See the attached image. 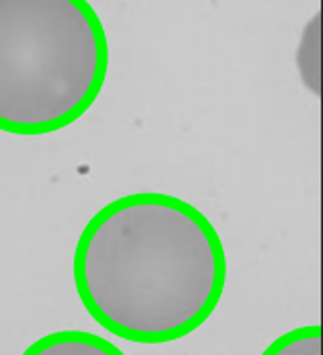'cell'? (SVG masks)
<instances>
[{"mask_svg": "<svg viewBox=\"0 0 323 355\" xmlns=\"http://www.w3.org/2000/svg\"><path fill=\"white\" fill-rule=\"evenodd\" d=\"M260 355H322V327L293 329L278 336Z\"/></svg>", "mask_w": 323, "mask_h": 355, "instance_id": "277c9868", "label": "cell"}, {"mask_svg": "<svg viewBox=\"0 0 323 355\" xmlns=\"http://www.w3.org/2000/svg\"><path fill=\"white\" fill-rule=\"evenodd\" d=\"M22 355H126L113 342L86 331H58L38 338Z\"/></svg>", "mask_w": 323, "mask_h": 355, "instance_id": "3957f363", "label": "cell"}, {"mask_svg": "<svg viewBox=\"0 0 323 355\" xmlns=\"http://www.w3.org/2000/svg\"><path fill=\"white\" fill-rule=\"evenodd\" d=\"M80 302L105 331L167 344L200 329L226 285L223 241L192 203L133 192L101 207L74 249Z\"/></svg>", "mask_w": 323, "mask_h": 355, "instance_id": "6da1fadb", "label": "cell"}, {"mask_svg": "<svg viewBox=\"0 0 323 355\" xmlns=\"http://www.w3.org/2000/svg\"><path fill=\"white\" fill-rule=\"evenodd\" d=\"M108 40L88 0H0V131L46 135L92 109Z\"/></svg>", "mask_w": 323, "mask_h": 355, "instance_id": "7a4b0ae2", "label": "cell"}]
</instances>
